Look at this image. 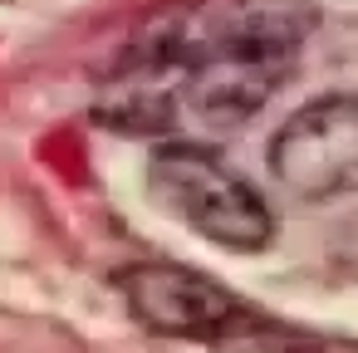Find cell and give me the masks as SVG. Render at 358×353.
Segmentation results:
<instances>
[{
    "mask_svg": "<svg viewBox=\"0 0 358 353\" xmlns=\"http://www.w3.org/2000/svg\"><path fill=\"white\" fill-rule=\"evenodd\" d=\"M148 187L152 196L196 236L226 245V250H265L275 236V221L260 201V192L250 182H241L216 152L192 147V143H172L152 157L148 167Z\"/></svg>",
    "mask_w": 358,
    "mask_h": 353,
    "instance_id": "7a4b0ae2",
    "label": "cell"
},
{
    "mask_svg": "<svg viewBox=\"0 0 358 353\" xmlns=\"http://www.w3.org/2000/svg\"><path fill=\"white\" fill-rule=\"evenodd\" d=\"M309 20V0H211L196 20L152 30L148 50L167 74L177 113L236 128L289 79Z\"/></svg>",
    "mask_w": 358,
    "mask_h": 353,
    "instance_id": "6da1fadb",
    "label": "cell"
},
{
    "mask_svg": "<svg viewBox=\"0 0 358 353\" xmlns=\"http://www.w3.org/2000/svg\"><path fill=\"white\" fill-rule=\"evenodd\" d=\"M128 309L138 324L167 338H192V343H216V348H250L270 324H260L226 284H216L201 270L167 265V260H143L118 275Z\"/></svg>",
    "mask_w": 358,
    "mask_h": 353,
    "instance_id": "3957f363",
    "label": "cell"
},
{
    "mask_svg": "<svg viewBox=\"0 0 358 353\" xmlns=\"http://www.w3.org/2000/svg\"><path fill=\"white\" fill-rule=\"evenodd\" d=\"M270 172L304 201H329L358 187V94L304 103L270 143Z\"/></svg>",
    "mask_w": 358,
    "mask_h": 353,
    "instance_id": "277c9868",
    "label": "cell"
}]
</instances>
